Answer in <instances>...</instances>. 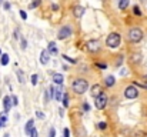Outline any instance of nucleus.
<instances>
[{
  "label": "nucleus",
  "instance_id": "obj_2",
  "mask_svg": "<svg viewBox=\"0 0 147 137\" xmlns=\"http://www.w3.org/2000/svg\"><path fill=\"white\" fill-rule=\"evenodd\" d=\"M120 34L119 33H110L106 39V46L110 49H117L120 46Z\"/></svg>",
  "mask_w": 147,
  "mask_h": 137
},
{
  "label": "nucleus",
  "instance_id": "obj_11",
  "mask_svg": "<svg viewBox=\"0 0 147 137\" xmlns=\"http://www.w3.org/2000/svg\"><path fill=\"white\" fill-rule=\"evenodd\" d=\"M3 106H4V111H6V113L11 109V100H10L9 96H6V97L3 99Z\"/></svg>",
  "mask_w": 147,
  "mask_h": 137
},
{
  "label": "nucleus",
  "instance_id": "obj_32",
  "mask_svg": "<svg viewBox=\"0 0 147 137\" xmlns=\"http://www.w3.org/2000/svg\"><path fill=\"white\" fill-rule=\"evenodd\" d=\"M70 136V132H69V129H64L63 130V137H69Z\"/></svg>",
  "mask_w": 147,
  "mask_h": 137
},
{
  "label": "nucleus",
  "instance_id": "obj_10",
  "mask_svg": "<svg viewBox=\"0 0 147 137\" xmlns=\"http://www.w3.org/2000/svg\"><path fill=\"white\" fill-rule=\"evenodd\" d=\"M103 93V87L100 86V84H94L93 87H92V91H90V94L93 96V97H97L98 94H101Z\"/></svg>",
  "mask_w": 147,
  "mask_h": 137
},
{
  "label": "nucleus",
  "instance_id": "obj_3",
  "mask_svg": "<svg viewBox=\"0 0 147 137\" xmlns=\"http://www.w3.org/2000/svg\"><path fill=\"white\" fill-rule=\"evenodd\" d=\"M129 39H130V42H133V43H139V42L143 39V32H142V29H139V27L130 29V30H129Z\"/></svg>",
  "mask_w": 147,
  "mask_h": 137
},
{
  "label": "nucleus",
  "instance_id": "obj_38",
  "mask_svg": "<svg viewBox=\"0 0 147 137\" xmlns=\"http://www.w3.org/2000/svg\"><path fill=\"white\" fill-rule=\"evenodd\" d=\"M3 6H4V9H6V10H9V9H10V4H9V3H4Z\"/></svg>",
  "mask_w": 147,
  "mask_h": 137
},
{
  "label": "nucleus",
  "instance_id": "obj_37",
  "mask_svg": "<svg viewBox=\"0 0 147 137\" xmlns=\"http://www.w3.org/2000/svg\"><path fill=\"white\" fill-rule=\"evenodd\" d=\"M97 67H100V69H107V66L103 64V63H97Z\"/></svg>",
  "mask_w": 147,
  "mask_h": 137
},
{
  "label": "nucleus",
  "instance_id": "obj_31",
  "mask_svg": "<svg viewBox=\"0 0 147 137\" xmlns=\"http://www.w3.org/2000/svg\"><path fill=\"white\" fill-rule=\"evenodd\" d=\"M49 94H50V97H51V99H54V87H53V86H50Z\"/></svg>",
  "mask_w": 147,
  "mask_h": 137
},
{
  "label": "nucleus",
  "instance_id": "obj_13",
  "mask_svg": "<svg viewBox=\"0 0 147 137\" xmlns=\"http://www.w3.org/2000/svg\"><path fill=\"white\" fill-rule=\"evenodd\" d=\"M34 127V120L33 119H30L27 123H26V127H24V132H26V134H30V132H32V129Z\"/></svg>",
  "mask_w": 147,
  "mask_h": 137
},
{
  "label": "nucleus",
  "instance_id": "obj_8",
  "mask_svg": "<svg viewBox=\"0 0 147 137\" xmlns=\"http://www.w3.org/2000/svg\"><path fill=\"white\" fill-rule=\"evenodd\" d=\"M49 61H50V53L47 50H43L40 53V63L42 64H47Z\"/></svg>",
  "mask_w": 147,
  "mask_h": 137
},
{
  "label": "nucleus",
  "instance_id": "obj_20",
  "mask_svg": "<svg viewBox=\"0 0 147 137\" xmlns=\"http://www.w3.org/2000/svg\"><path fill=\"white\" fill-rule=\"evenodd\" d=\"M127 6H129V0H119V7H120L121 10L127 9Z\"/></svg>",
  "mask_w": 147,
  "mask_h": 137
},
{
  "label": "nucleus",
  "instance_id": "obj_4",
  "mask_svg": "<svg viewBox=\"0 0 147 137\" xmlns=\"http://www.w3.org/2000/svg\"><path fill=\"white\" fill-rule=\"evenodd\" d=\"M96 99V103H94V106H96V109L98 110H103L106 106H107V96L106 94H98L97 97H94Z\"/></svg>",
  "mask_w": 147,
  "mask_h": 137
},
{
  "label": "nucleus",
  "instance_id": "obj_7",
  "mask_svg": "<svg viewBox=\"0 0 147 137\" xmlns=\"http://www.w3.org/2000/svg\"><path fill=\"white\" fill-rule=\"evenodd\" d=\"M70 36H71V29H70L69 26H64V27H61V29L59 30V34H57V37H59L60 40L69 39Z\"/></svg>",
  "mask_w": 147,
  "mask_h": 137
},
{
  "label": "nucleus",
  "instance_id": "obj_16",
  "mask_svg": "<svg viewBox=\"0 0 147 137\" xmlns=\"http://www.w3.org/2000/svg\"><path fill=\"white\" fill-rule=\"evenodd\" d=\"M131 63H139L140 60H142V54L140 53H134V54H131Z\"/></svg>",
  "mask_w": 147,
  "mask_h": 137
},
{
  "label": "nucleus",
  "instance_id": "obj_5",
  "mask_svg": "<svg viewBox=\"0 0 147 137\" xmlns=\"http://www.w3.org/2000/svg\"><path fill=\"white\" fill-rule=\"evenodd\" d=\"M124 96H126L127 99H130V100L136 99V97L139 96V90H137V87H136L134 84L127 86V87H126V90H124Z\"/></svg>",
  "mask_w": 147,
  "mask_h": 137
},
{
  "label": "nucleus",
  "instance_id": "obj_23",
  "mask_svg": "<svg viewBox=\"0 0 147 137\" xmlns=\"http://www.w3.org/2000/svg\"><path fill=\"white\" fill-rule=\"evenodd\" d=\"M63 106L64 107H67L69 106V97H67V94L64 93V97H63Z\"/></svg>",
  "mask_w": 147,
  "mask_h": 137
},
{
  "label": "nucleus",
  "instance_id": "obj_12",
  "mask_svg": "<svg viewBox=\"0 0 147 137\" xmlns=\"http://www.w3.org/2000/svg\"><path fill=\"white\" fill-rule=\"evenodd\" d=\"M53 82H54L56 84H63L64 77H63L60 73H54V74H53Z\"/></svg>",
  "mask_w": 147,
  "mask_h": 137
},
{
  "label": "nucleus",
  "instance_id": "obj_30",
  "mask_svg": "<svg viewBox=\"0 0 147 137\" xmlns=\"http://www.w3.org/2000/svg\"><path fill=\"white\" fill-rule=\"evenodd\" d=\"M97 127L100 129V130H104V129L107 127V124H106L104 121H101V123H98V124H97Z\"/></svg>",
  "mask_w": 147,
  "mask_h": 137
},
{
  "label": "nucleus",
  "instance_id": "obj_35",
  "mask_svg": "<svg viewBox=\"0 0 147 137\" xmlns=\"http://www.w3.org/2000/svg\"><path fill=\"white\" fill-rule=\"evenodd\" d=\"M56 136V130L54 129H50V134H49V137H54Z\"/></svg>",
  "mask_w": 147,
  "mask_h": 137
},
{
  "label": "nucleus",
  "instance_id": "obj_39",
  "mask_svg": "<svg viewBox=\"0 0 147 137\" xmlns=\"http://www.w3.org/2000/svg\"><path fill=\"white\" fill-rule=\"evenodd\" d=\"M51 9H53V10H59V6H57V4H53Z\"/></svg>",
  "mask_w": 147,
  "mask_h": 137
},
{
  "label": "nucleus",
  "instance_id": "obj_19",
  "mask_svg": "<svg viewBox=\"0 0 147 137\" xmlns=\"http://www.w3.org/2000/svg\"><path fill=\"white\" fill-rule=\"evenodd\" d=\"M0 63H1V66H7V64H9V56H7V54H1Z\"/></svg>",
  "mask_w": 147,
  "mask_h": 137
},
{
  "label": "nucleus",
  "instance_id": "obj_22",
  "mask_svg": "<svg viewBox=\"0 0 147 137\" xmlns=\"http://www.w3.org/2000/svg\"><path fill=\"white\" fill-rule=\"evenodd\" d=\"M40 3H42V0H34L33 3H30V4H29V9H34V7H37Z\"/></svg>",
  "mask_w": 147,
  "mask_h": 137
},
{
  "label": "nucleus",
  "instance_id": "obj_6",
  "mask_svg": "<svg viewBox=\"0 0 147 137\" xmlns=\"http://www.w3.org/2000/svg\"><path fill=\"white\" fill-rule=\"evenodd\" d=\"M86 49L90 51V53H96L100 50V42L96 40V39H93V40H89L87 43H86Z\"/></svg>",
  "mask_w": 147,
  "mask_h": 137
},
{
  "label": "nucleus",
  "instance_id": "obj_36",
  "mask_svg": "<svg viewBox=\"0 0 147 137\" xmlns=\"http://www.w3.org/2000/svg\"><path fill=\"white\" fill-rule=\"evenodd\" d=\"M83 109H84L86 111H89V110H90V106H89L87 103H84V104H83Z\"/></svg>",
  "mask_w": 147,
  "mask_h": 137
},
{
  "label": "nucleus",
  "instance_id": "obj_24",
  "mask_svg": "<svg viewBox=\"0 0 147 137\" xmlns=\"http://www.w3.org/2000/svg\"><path fill=\"white\" fill-rule=\"evenodd\" d=\"M133 10H134V14H136V16H142V11H140L139 6H134V7H133Z\"/></svg>",
  "mask_w": 147,
  "mask_h": 137
},
{
  "label": "nucleus",
  "instance_id": "obj_14",
  "mask_svg": "<svg viewBox=\"0 0 147 137\" xmlns=\"http://www.w3.org/2000/svg\"><path fill=\"white\" fill-rule=\"evenodd\" d=\"M61 96H63V89H61V87L54 89V99H56V100H60Z\"/></svg>",
  "mask_w": 147,
  "mask_h": 137
},
{
  "label": "nucleus",
  "instance_id": "obj_17",
  "mask_svg": "<svg viewBox=\"0 0 147 137\" xmlns=\"http://www.w3.org/2000/svg\"><path fill=\"white\" fill-rule=\"evenodd\" d=\"M114 83H116V80H114V77H113V76H109V77H106V86H107V87H111V86H114Z\"/></svg>",
  "mask_w": 147,
  "mask_h": 137
},
{
  "label": "nucleus",
  "instance_id": "obj_1",
  "mask_svg": "<svg viewBox=\"0 0 147 137\" xmlns=\"http://www.w3.org/2000/svg\"><path fill=\"white\" fill-rule=\"evenodd\" d=\"M71 89L74 93H77V94H83V93H86L87 89H89V83H87V80H84V79H76V80H73V83H71Z\"/></svg>",
  "mask_w": 147,
  "mask_h": 137
},
{
  "label": "nucleus",
  "instance_id": "obj_9",
  "mask_svg": "<svg viewBox=\"0 0 147 137\" xmlns=\"http://www.w3.org/2000/svg\"><path fill=\"white\" fill-rule=\"evenodd\" d=\"M73 14H74V17H82L83 14H84V7H82V6H76V7H73Z\"/></svg>",
  "mask_w": 147,
  "mask_h": 137
},
{
  "label": "nucleus",
  "instance_id": "obj_15",
  "mask_svg": "<svg viewBox=\"0 0 147 137\" xmlns=\"http://www.w3.org/2000/svg\"><path fill=\"white\" fill-rule=\"evenodd\" d=\"M47 51H49L50 54H56V53H57V47H56V43H54V42H50L49 43V50H47Z\"/></svg>",
  "mask_w": 147,
  "mask_h": 137
},
{
  "label": "nucleus",
  "instance_id": "obj_18",
  "mask_svg": "<svg viewBox=\"0 0 147 137\" xmlns=\"http://www.w3.org/2000/svg\"><path fill=\"white\" fill-rule=\"evenodd\" d=\"M6 123H7V116H6V111H4V113L0 116V129H1V127H4V124H6Z\"/></svg>",
  "mask_w": 147,
  "mask_h": 137
},
{
  "label": "nucleus",
  "instance_id": "obj_34",
  "mask_svg": "<svg viewBox=\"0 0 147 137\" xmlns=\"http://www.w3.org/2000/svg\"><path fill=\"white\" fill-rule=\"evenodd\" d=\"M26 47H27V43H26V40H24V39H22V49L24 50Z\"/></svg>",
  "mask_w": 147,
  "mask_h": 137
},
{
  "label": "nucleus",
  "instance_id": "obj_29",
  "mask_svg": "<svg viewBox=\"0 0 147 137\" xmlns=\"http://www.w3.org/2000/svg\"><path fill=\"white\" fill-rule=\"evenodd\" d=\"M36 116H37V119H42V120H43V119L46 117L43 111H36Z\"/></svg>",
  "mask_w": 147,
  "mask_h": 137
},
{
  "label": "nucleus",
  "instance_id": "obj_28",
  "mask_svg": "<svg viewBox=\"0 0 147 137\" xmlns=\"http://www.w3.org/2000/svg\"><path fill=\"white\" fill-rule=\"evenodd\" d=\"M10 100H11V106H17V104H19V103H17V97H16V96L10 97Z\"/></svg>",
  "mask_w": 147,
  "mask_h": 137
},
{
  "label": "nucleus",
  "instance_id": "obj_25",
  "mask_svg": "<svg viewBox=\"0 0 147 137\" xmlns=\"http://www.w3.org/2000/svg\"><path fill=\"white\" fill-rule=\"evenodd\" d=\"M29 136H30V137H39V134H37V130H36V129H34V127H33V129H32V132H30V134H29Z\"/></svg>",
  "mask_w": 147,
  "mask_h": 137
},
{
  "label": "nucleus",
  "instance_id": "obj_21",
  "mask_svg": "<svg viewBox=\"0 0 147 137\" xmlns=\"http://www.w3.org/2000/svg\"><path fill=\"white\" fill-rule=\"evenodd\" d=\"M16 73H17V77H19V80H20V83H24L26 80H24V74H23V72H22V70H17Z\"/></svg>",
  "mask_w": 147,
  "mask_h": 137
},
{
  "label": "nucleus",
  "instance_id": "obj_33",
  "mask_svg": "<svg viewBox=\"0 0 147 137\" xmlns=\"http://www.w3.org/2000/svg\"><path fill=\"white\" fill-rule=\"evenodd\" d=\"M20 16H22V19H23V20H26V19H27V14H26V11H23V10H20Z\"/></svg>",
  "mask_w": 147,
  "mask_h": 137
},
{
  "label": "nucleus",
  "instance_id": "obj_27",
  "mask_svg": "<svg viewBox=\"0 0 147 137\" xmlns=\"http://www.w3.org/2000/svg\"><path fill=\"white\" fill-rule=\"evenodd\" d=\"M32 84H33V86L37 84V74H33V76H32Z\"/></svg>",
  "mask_w": 147,
  "mask_h": 137
},
{
  "label": "nucleus",
  "instance_id": "obj_26",
  "mask_svg": "<svg viewBox=\"0 0 147 137\" xmlns=\"http://www.w3.org/2000/svg\"><path fill=\"white\" fill-rule=\"evenodd\" d=\"M63 59H64V60H67V61H70V63H73V64H76V60H74V59H71V57H69V56H63Z\"/></svg>",
  "mask_w": 147,
  "mask_h": 137
},
{
  "label": "nucleus",
  "instance_id": "obj_40",
  "mask_svg": "<svg viewBox=\"0 0 147 137\" xmlns=\"http://www.w3.org/2000/svg\"><path fill=\"white\" fill-rule=\"evenodd\" d=\"M4 137H9V134H6V136H4Z\"/></svg>",
  "mask_w": 147,
  "mask_h": 137
}]
</instances>
